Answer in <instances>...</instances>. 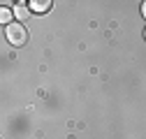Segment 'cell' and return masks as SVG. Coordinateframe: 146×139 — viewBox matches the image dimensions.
<instances>
[{
	"instance_id": "1",
	"label": "cell",
	"mask_w": 146,
	"mask_h": 139,
	"mask_svg": "<svg viewBox=\"0 0 146 139\" xmlns=\"http://www.w3.org/2000/svg\"><path fill=\"white\" fill-rule=\"evenodd\" d=\"M5 35H7V42H9L12 46H23V44L28 42V30H26V26L19 23V21L9 23V26L5 28Z\"/></svg>"
},
{
	"instance_id": "2",
	"label": "cell",
	"mask_w": 146,
	"mask_h": 139,
	"mask_svg": "<svg viewBox=\"0 0 146 139\" xmlns=\"http://www.w3.org/2000/svg\"><path fill=\"white\" fill-rule=\"evenodd\" d=\"M33 12H46V9H51V0H33Z\"/></svg>"
},
{
	"instance_id": "3",
	"label": "cell",
	"mask_w": 146,
	"mask_h": 139,
	"mask_svg": "<svg viewBox=\"0 0 146 139\" xmlns=\"http://www.w3.org/2000/svg\"><path fill=\"white\" fill-rule=\"evenodd\" d=\"M28 7H26V3H19V5H16L14 7V14H16V19H26V16H28Z\"/></svg>"
},
{
	"instance_id": "4",
	"label": "cell",
	"mask_w": 146,
	"mask_h": 139,
	"mask_svg": "<svg viewBox=\"0 0 146 139\" xmlns=\"http://www.w3.org/2000/svg\"><path fill=\"white\" fill-rule=\"evenodd\" d=\"M0 21L7 23V26H9V23H14V21H12V12H9L7 7H3V12H0Z\"/></svg>"
},
{
	"instance_id": "5",
	"label": "cell",
	"mask_w": 146,
	"mask_h": 139,
	"mask_svg": "<svg viewBox=\"0 0 146 139\" xmlns=\"http://www.w3.org/2000/svg\"><path fill=\"white\" fill-rule=\"evenodd\" d=\"M141 16H144V19H146V3L141 5Z\"/></svg>"
},
{
	"instance_id": "6",
	"label": "cell",
	"mask_w": 146,
	"mask_h": 139,
	"mask_svg": "<svg viewBox=\"0 0 146 139\" xmlns=\"http://www.w3.org/2000/svg\"><path fill=\"white\" fill-rule=\"evenodd\" d=\"M144 40H146V28H144Z\"/></svg>"
}]
</instances>
